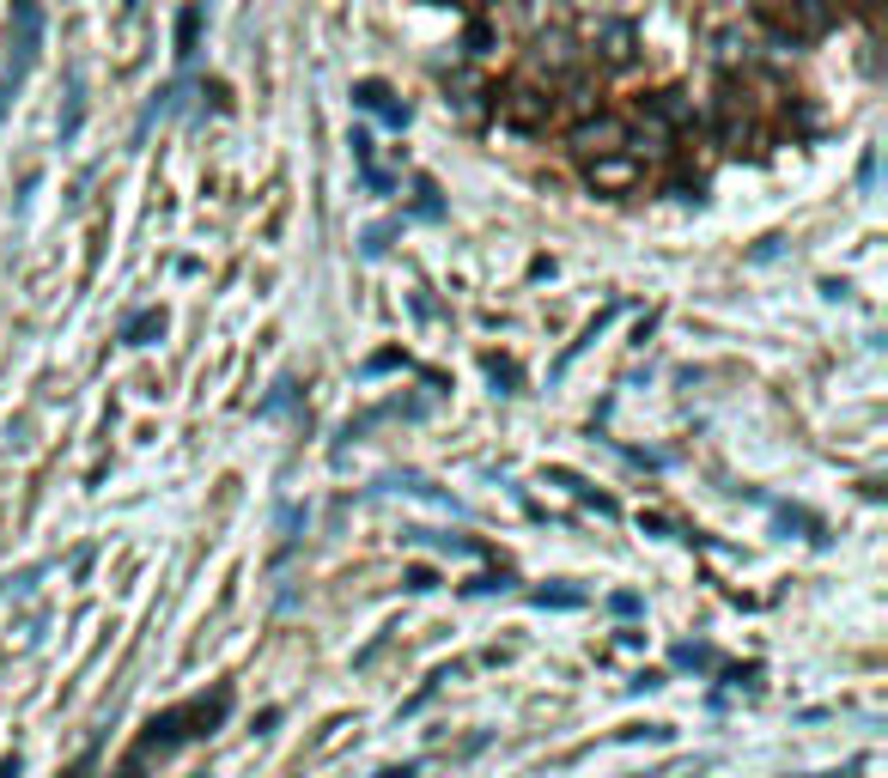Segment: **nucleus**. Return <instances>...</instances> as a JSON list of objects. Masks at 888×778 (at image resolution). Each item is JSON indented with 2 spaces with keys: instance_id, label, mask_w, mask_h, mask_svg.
Segmentation results:
<instances>
[{
  "instance_id": "f257e3e1",
  "label": "nucleus",
  "mask_w": 888,
  "mask_h": 778,
  "mask_svg": "<svg viewBox=\"0 0 888 778\" xmlns=\"http://www.w3.org/2000/svg\"><path fill=\"white\" fill-rule=\"evenodd\" d=\"M231 718V687H213V694H201L196 706H177V711H159V718L147 724V736H140V755H171L177 742H189V736H213L220 724Z\"/></svg>"
},
{
  "instance_id": "f03ea898",
  "label": "nucleus",
  "mask_w": 888,
  "mask_h": 778,
  "mask_svg": "<svg viewBox=\"0 0 888 778\" xmlns=\"http://www.w3.org/2000/svg\"><path fill=\"white\" fill-rule=\"evenodd\" d=\"M37 49H43V0H12V19H7V68H0V116H7L12 92L24 86V73L37 68Z\"/></svg>"
},
{
  "instance_id": "7ed1b4c3",
  "label": "nucleus",
  "mask_w": 888,
  "mask_h": 778,
  "mask_svg": "<svg viewBox=\"0 0 888 778\" xmlns=\"http://www.w3.org/2000/svg\"><path fill=\"white\" fill-rule=\"evenodd\" d=\"M499 122H506V128H523V134H536V128L555 122V92H536V86H511V92H499Z\"/></svg>"
},
{
  "instance_id": "20e7f679",
  "label": "nucleus",
  "mask_w": 888,
  "mask_h": 778,
  "mask_svg": "<svg viewBox=\"0 0 888 778\" xmlns=\"http://www.w3.org/2000/svg\"><path fill=\"white\" fill-rule=\"evenodd\" d=\"M566 147H572L578 159H602V152H621V147H627V122H621V116H585V122L566 134Z\"/></svg>"
},
{
  "instance_id": "39448f33",
  "label": "nucleus",
  "mask_w": 888,
  "mask_h": 778,
  "mask_svg": "<svg viewBox=\"0 0 888 778\" xmlns=\"http://www.w3.org/2000/svg\"><path fill=\"white\" fill-rule=\"evenodd\" d=\"M536 68H542L548 80H578V73H585V49H578L566 31H542L536 37Z\"/></svg>"
},
{
  "instance_id": "423d86ee",
  "label": "nucleus",
  "mask_w": 888,
  "mask_h": 778,
  "mask_svg": "<svg viewBox=\"0 0 888 778\" xmlns=\"http://www.w3.org/2000/svg\"><path fill=\"white\" fill-rule=\"evenodd\" d=\"M590 164V189H633L639 183V159L633 152H602V159H585Z\"/></svg>"
},
{
  "instance_id": "0eeeda50",
  "label": "nucleus",
  "mask_w": 888,
  "mask_h": 778,
  "mask_svg": "<svg viewBox=\"0 0 888 778\" xmlns=\"http://www.w3.org/2000/svg\"><path fill=\"white\" fill-rule=\"evenodd\" d=\"M353 103H359V110H371V116H383L390 128H408V103L396 98L383 80H359V86H353Z\"/></svg>"
},
{
  "instance_id": "6e6552de",
  "label": "nucleus",
  "mask_w": 888,
  "mask_h": 778,
  "mask_svg": "<svg viewBox=\"0 0 888 778\" xmlns=\"http://www.w3.org/2000/svg\"><path fill=\"white\" fill-rule=\"evenodd\" d=\"M152 341H164V310L159 305L134 310V317L122 322V347H152Z\"/></svg>"
},
{
  "instance_id": "1a4fd4ad",
  "label": "nucleus",
  "mask_w": 888,
  "mask_h": 778,
  "mask_svg": "<svg viewBox=\"0 0 888 778\" xmlns=\"http://www.w3.org/2000/svg\"><path fill=\"white\" fill-rule=\"evenodd\" d=\"M80 122H86V80H80V73H68V103H61V122H56L61 147L80 134Z\"/></svg>"
},
{
  "instance_id": "9d476101",
  "label": "nucleus",
  "mask_w": 888,
  "mask_h": 778,
  "mask_svg": "<svg viewBox=\"0 0 888 778\" xmlns=\"http://www.w3.org/2000/svg\"><path fill=\"white\" fill-rule=\"evenodd\" d=\"M201 19H208V12H201V0H189L183 12H177V61H189L201 49Z\"/></svg>"
},
{
  "instance_id": "9b49d317",
  "label": "nucleus",
  "mask_w": 888,
  "mask_h": 778,
  "mask_svg": "<svg viewBox=\"0 0 888 778\" xmlns=\"http://www.w3.org/2000/svg\"><path fill=\"white\" fill-rule=\"evenodd\" d=\"M602 61H615V68H627V61H633V24H627V19L602 24Z\"/></svg>"
},
{
  "instance_id": "f8f14e48",
  "label": "nucleus",
  "mask_w": 888,
  "mask_h": 778,
  "mask_svg": "<svg viewBox=\"0 0 888 778\" xmlns=\"http://www.w3.org/2000/svg\"><path fill=\"white\" fill-rule=\"evenodd\" d=\"M347 147H353V164H359V177H366V189H378V194L390 189V177L371 164V134H366V128H353V134H347Z\"/></svg>"
},
{
  "instance_id": "ddd939ff",
  "label": "nucleus",
  "mask_w": 888,
  "mask_h": 778,
  "mask_svg": "<svg viewBox=\"0 0 888 778\" xmlns=\"http://www.w3.org/2000/svg\"><path fill=\"white\" fill-rule=\"evenodd\" d=\"M669 664H676V669H694V676H718V669H725L712 651H706V645H676V651H669Z\"/></svg>"
},
{
  "instance_id": "4468645a",
  "label": "nucleus",
  "mask_w": 888,
  "mask_h": 778,
  "mask_svg": "<svg viewBox=\"0 0 888 778\" xmlns=\"http://www.w3.org/2000/svg\"><path fill=\"white\" fill-rule=\"evenodd\" d=\"M548 481H555V487H566V492H578V499H585V505H597L602 517H615V499H602L597 487H585V481H578L572 469H548Z\"/></svg>"
},
{
  "instance_id": "2eb2a0df",
  "label": "nucleus",
  "mask_w": 888,
  "mask_h": 778,
  "mask_svg": "<svg viewBox=\"0 0 888 778\" xmlns=\"http://www.w3.org/2000/svg\"><path fill=\"white\" fill-rule=\"evenodd\" d=\"M408 541H432L439 553H450V560H469V553H475V541H462V536H432V529H408Z\"/></svg>"
},
{
  "instance_id": "dca6fc26",
  "label": "nucleus",
  "mask_w": 888,
  "mask_h": 778,
  "mask_svg": "<svg viewBox=\"0 0 888 778\" xmlns=\"http://www.w3.org/2000/svg\"><path fill=\"white\" fill-rule=\"evenodd\" d=\"M420 201H415V219H445V201H439V183H427V177H420Z\"/></svg>"
},
{
  "instance_id": "f3484780",
  "label": "nucleus",
  "mask_w": 888,
  "mask_h": 778,
  "mask_svg": "<svg viewBox=\"0 0 888 778\" xmlns=\"http://www.w3.org/2000/svg\"><path fill=\"white\" fill-rule=\"evenodd\" d=\"M299 529H305V511H299V505H280V553H292Z\"/></svg>"
},
{
  "instance_id": "a211bd4d",
  "label": "nucleus",
  "mask_w": 888,
  "mask_h": 778,
  "mask_svg": "<svg viewBox=\"0 0 888 778\" xmlns=\"http://www.w3.org/2000/svg\"><path fill=\"white\" fill-rule=\"evenodd\" d=\"M536 608H578L585 602V590H530Z\"/></svg>"
},
{
  "instance_id": "6ab92c4d",
  "label": "nucleus",
  "mask_w": 888,
  "mask_h": 778,
  "mask_svg": "<svg viewBox=\"0 0 888 778\" xmlns=\"http://www.w3.org/2000/svg\"><path fill=\"white\" fill-rule=\"evenodd\" d=\"M390 238H396V219H383V226L366 231V243H359V250H366V256H383V250H390Z\"/></svg>"
},
{
  "instance_id": "aec40b11",
  "label": "nucleus",
  "mask_w": 888,
  "mask_h": 778,
  "mask_svg": "<svg viewBox=\"0 0 888 778\" xmlns=\"http://www.w3.org/2000/svg\"><path fill=\"white\" fill-rule=\"evenodd\" d=\"M432 584H439V572H432V566H408V572H402V590H415V596H427Z\"/></svg>"
},
{
  "instance_id": "412c9836",
  "label": "nucleus",
  "mask_w": 888,
  "mask_h": 778,
  "mask_svg": "<svg viewBox=\"0 0 888 778\" xmlns=\"http://www.w3.org/2000/svg\"><path fill=\"white\" fill-rule=\"evenodd\" d=\"M487 378H493V383H506L499 396H518V371H511V359H487Z\"/></svg>"
},
{
  "instance_id": "4be33fe9",
  "label": "nucleus",
  "mask_w": 888,
  "mask_h": 778,
  "mask_svg": "<svg viewBox=\"0 0 888 778\" xmlns=\"http://www.w3.org/2000/svg\"><path fill=\"white\" fill-rule=\"evenodd\" d=\"M487 43H493V31H487V24H469V37H462V56H487Z\"/></svg>"
},
{
  "instance_id": "5701e85b",
  "label": "nucleus",
  "mask_w": 888,
  "mask_h": 778,
  "mask_svg": "<svg viewBox=\"0 0 888 778\" xmlns=\"http://www.w3.org/2000/svg\"><path fill=\"white\" fill-rule=\"evenodd\" d=\"M609 608H615V615H621V620H633V615H639V608H646V602H639L633 590H621V596H609Z\"/></svg>"
},
{
  "instance_id": "b1692460",
  "label": "nucleus",
  "mask_w": 888,
  "mask_h": 778,
  "mask_svg": "<svg viewBox=\"0 0 888 778\" xmlns=\"http://www.w3.org/2000/svg\"><path fill=\"white\" fill-rule=\"evenodd\" d=\"M287 401H292V378H280V383H275V396L262 401V413H280V408H287Z\"/></svg>"
},
{
  "instance_id": "393cba45",
  "label": "nucleus",
  "mask_w": 888,
  "mask_h": 778,
  "mask_svg": "<svg viewBox=\"0 0 888 778\" xmlns=\"http://www.w3.org/2000/svg\"><path fill=\"white\" fill-rule=\"evenodd\" d=\"M627 687H633V694H651V687H663V676H658V669H639V676L627 681Z\"/></svg>"
},
{
  "instance_id": "a878e982",
  "label": "nucleus",
  "mask_w": 888,
  "mask_h": 778,
  "mask_svg": "<svg viewBox=\"0 0 888 778\" xmlns=\"http://www.w3.org/2000/svg\"><path fill=\"white\" fill-rule=\"evenodd\" d=\"M378 778H420V767H383Z\"/></svg>"
},
{
  "instance_id": "bb28decb",
  "label": "nucleus",
  "mask_w": 888,
  "mask_h": 778,
  "mask_svg": "<svg viewBox=\"0 0 888 778\" xmlns=\"http://www.w3.org/2000/svg\"><path fill=\"white\" fill-rule=\"evenodd\" d=\"M19 772H24V767H19V755H7V760H0V778H19Z\"/></svg>"
},
{
  "instance_id": "cd10ccee",
  "label": "nucleus",
  "mask_w": 888,
  "mask_h": 778,
  "mask_svg": "<svg viewBox=\"0 0 888 778\" xmlns=\"http://www.w3.org/2000/svg\"><path fill=\"white\" fill-rule=\"evenodd\" d=\"M439 7H462V12H481L487 0H439Z\"/></svg>"
},
{
  "instance_id": "c85d7f7f",
  "label": "nucleus",
  "mask_w": 888,
  "mask_h": 778,
  "mask_svg": "<svg viewBox=\"0 0 888 778\" xmlns=\"http://www.w3.org/2000/svg\"><path fill=\"white\" fill-rule=\"evenodd\" d=\"M201 778H208V772H201Z\"/></svg>"
}]
</instances>
